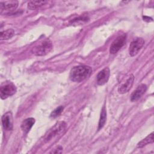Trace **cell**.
<instances>
[{
  "mask_svg": "<svg viewBox=\"0 0 154 154\" xmlns=\"http://www.w3.org/2000/svg\"><path fill=\"white\" fill-rule=\"evenodd\" d=\"M147 89V86L146 84H141L137 87V88L132 93L131 97V100L132 102H135L138 100L141 96L146 92Z\"/></svg>",
  "mask_w": 154,
  "mask_h": 154,
  "instance_id": "obj_11",
  "label": "cell"
},
{
  "mask_svg": "<svg viewBox=\"0 0 154 154\" xmlns=\"http://www.w3.org/2000/svg\"><path fill=\"white\" fill-rule=\"evenodd\" d=\"M144 44V40L143 38H137L133 40L129 46V53L131 57L136 55L141 50Z\"/></svg>",
  "mask_w": 154,
  "mask_h": 154,
  "instance_id": "obj_6",
  "label": "cell"
},
{
  "mask_svg": "<svg viewBox=\"0 0 154 154\" xmlns=\"http://www.w3.org/2000/svg\"><path fill=\"white\" fill-rule=\"evenodd\" d=\"M134 81V76L131 74L129 76V78L127 79L125 82L120 85L118 88V91L120 94H124L125 93L128 92L131 88H132V86L133 85Z\"/></svg>",
  "mask_w": 154,
  "mask_h": 154,
  "instance_id": "obj_9",
  "label": "cell"
},
{
  "mask_svg": "<svg viewBox=\"0 0 154 154\" xmlns=\"http://www.w3.org/2000/svg\"><path fill=\"white\" fill-rule=\"evenodd\" d=\"M143 19H144V20L145 21H147V22H151L153 20V19L149 17H147V16H143Z\"/></svg>",
  "mask_w": 154,
  "mask_h": 154,
  "instance_id": "obj_19",
  "label": "cell"
},
{
  "mask_svg": "<svg viewBox=\"0 0 154 154\" xmlns=\"http://www.w3.org/2000/svg\"><path fill=\"white\" fill-rule=\"evenodd\" d=\"M92 69L88 66H78L73 67L69 74V78L72 81L80 82L87 78L91 75Z\"/></svg>",
  "mask_w": 154,
  "mask_h": 154,
  "instance_id": "obj_1",
  "label": "cell"
},
{
  "mask_svg": "<svg viewBox=\"0 0 154 154\" xmlns=\"http://www.w3.org/2000/svg\"><path fill=\"white\" fill-rule=\"evenodd\" d=\"M18 6V2L17 1H5L0 2L1 12L3 11H13Z\"/></svg>",
  "mask_w": 154,
  "mask_h": 154,
  "instance_id": "obj_10",
  "label": "cell"
},
{
  "mask_svg": "<svg viewBox=\"0 0 154 154\" xmlns=\"http://www.w3.org/2000/svg\"><path fill=\"white\" fill-rule=\"evenodd\" d=\"M53 46L49 40H45L32 49V53L36 56H43L49 54L52 49Z\"/></svg>",
  "mask_w": 154,
  "mask_h": 154,
  "instance_id": "obj_3",
  "label": "cell"
},
{
  "mask_svg": "<svg viewBox=\"0 0 154 154\" xmlns=\"http://www.w3.org/2000/svg\"><path fill=\"white\" fill-rule=\"evenodd\" d=\"M2 124L4 129L10 131L13 129V116L11 112L5 113L2 117Z\"/></svg>",
  "mask_w": 154,
  "mask_h": 154,
  "instance_id": "obj_8",
  "label": "cell"
},
{
  "mask_svg": "<svg viewBox=\"0 0 154 154\" xmlns=\"http://www.w3.org/2000/svg\"><path fill=\"white\" fill-rule=\"evenodd\" d=\"M63 150V147L61 146H58L57 148L54 149V151L52 152V153H61Z\"/></svg>",
  "mask_w": 154,
  "mask_h": 154,
  "instance_id": "obj_18",
  "label": "cell"
},
{
  "mask_svg": "<svg viewBox=\"0 0 154 154\" xmlns=\"http://www.w3.org/2000/svg\"><path fill=\"white\" fill-rule=\"evenodd\" d=\"M126 35L125 34L119 35L111 43L109 48V52L112 54L117 53L125 44Z\"/></svg>",
  "mask_w": 154,
  "mask_h": 154,
  "instance_id": "obj_4",
  "label": "cell"
},
{
  "mask_svg": "<svg viewBox=\"0 0 154 154\" xmlns=\"http://www.w3.org/2000/svg\"><path fill=\"white\" fill-rule=\"evenodd\" d=\"M153 142V132H152L150 135H149L145 138H144L141 141H140L137 144V147L138 148H141L148 144L152 143Z\"/></svg>",
  "mask_w": 154,
  "mask_h": 154,
  "instance_id": "obj_15",
  "label": "cell"
},
{
  "mask_svg": "<svg viewBox=\"0 0 154 154\" xmlns=\"http://www.w3.org/2000/svg\"><path fill=\"white\" fill-rule=\"evenodd\" d=\"M66 127L64 122H57L46 134L45 137V141L48 143L53 139L61 137L65 131Z\"/></svg>",
  "mask_w": 154,
  "mask_h": 154,
  "instance_id": "obj_2",
  "label": "cell"
},
{
  "mask_svg": "<svg viewBox=\"0 0 154 154\" xmlns=\"http://www.w3.org/2000/svg\"><path fill=\"white\" fill-rule=\"evenodd\" d=\"M106 120V111L105 106H103L101 112H100V119L99 121V124H98V131H99L100 129H102L103 126L105 124Z\"/></svg>",
  "mask_w": 154,
  "mask_h": 154,
  "instance_id": "obj_14",
  "label": "cell"
},
{
  "mask_svg": "<svg viewBox=\"0 0 154 154\" xmlns=\"http://www.w3.org/2000/svg\"><path fill=\"white\" fill-rule=\"evenodd\" d=\"M63 109H64V107L63 106H60L57 107L51 113L50 117L52 119H55V118L57 117L58 116H59L61 114V113L63 112Z\"/></svg>",
  "mask_w": 154,
  "mask_h": 154,
  "instance_id": "obj_17",
  "label": "cell"
},
{
  "mask_svg": "<svg viewBox=\"0 0 154 154\" xmlns=\"http://www.w3.org/2000/svg\"><path fill=\"white\" fill-rule=\"evenodd\" d=\"M47 2L46 1H31L28 3V8L29 10H34L39 8Z\"/></svg>",
  "mask_w": 154,
  "mask_h": 154,
  "instance_id": "obj_13",
  "label": "cell"
},
{
  "mask_svg": "<svg viewBox=\"0 0 154 154\" xmlns=\"http://www.w3.org/2000/svg\"><path fill=\"white\" fill-rule=\"evenodd\" d=\"M110 71L108 67H105L100 71L97 75V83L99 85H103L106 84L109 77Z\"/></svg>",
  "mask_w": 154,
  "mask_h": 154,
  "instance_id": "obj_7",
  "label": "cell"
},
{
  "mask_svg": "<svg viewBox=\"0 0 154 154\" xmlns=\"http://www.w3.org/2000/svg\"><path fill=\"white\" fill-rule=\"evenodd\" d=\"M14 35V31L13 29H8L1 32V40H8Z\"/></svg>",
  "mask_w": 154,
  "mask_h": 154,
  "instance_id": "obj_16",
  "label": "cell"
},
{
  "mask_svg": "<svg viewBox=\"0 0 154 154\" xmlns=\"http://www.w3.org/2000/svg\"><path fill=\"white\" fill-rule=\"evenodd\" d=\"M35 123V119L30 117L23 120L21 124V129L23 134H26L31 129L34 124Z\"/></svg>",
  "mask_w": 154,
  "mask_h": 154,
  "instance_id": "obj_12",
  "label": "cell"
},
{
  "mask_svg": "<svg viewBox=\"0 0 154 154\" xmlns=\"http://www.w3.org/2000/svg\"><path fill=\"white\" fill-rule=\"evenodd\" d=\"M16 92V87L13 83H8L0 88V96L1 99H5L13 96Z\"/></svg>",
  "mask_w": 154,
  "mask_h": 154,
  "instance_id": "obj_5",
  "label": "cell"
}]
</instances>
